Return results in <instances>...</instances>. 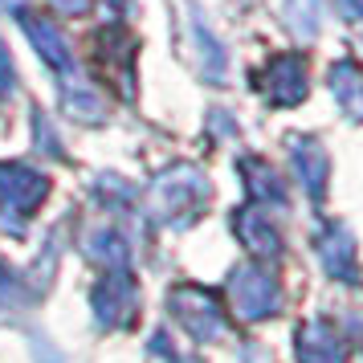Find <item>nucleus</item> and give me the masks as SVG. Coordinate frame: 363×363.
Returning <instances> with one entry per match:
<instances>
[{
	"label": "nucleus",
	"mask_w": 363,
	"mask_h": 363,
	"mask_svg": "<svg viewBox=\"0 0 363 363\" xmlns=\"http://www.w3.org/2000/svg\"><path fill=\"white\" fill-rule=\"evenodd\" d=\"M167 311H172V318H176L192 339H220V330H225V311H220V302H216L208 290H200V286H176L172 298H167Z\"/></svg>",
	"instance_id": "obj_1"
},
{
	"label": "nucleus",
	"mask_w": 363,
	"mask_h": 363,
	"mask_svg": "<svg viewBox=\"0 0 363 363\" xmlns=\"http://www.w3.org/2000/svg\"><path fill=\"white\" fill-rule=\"evenodd\" d=\"M204 196H208V184L200 180L196 172H167L155 180V200L164 208V220L172 225H188L204 213Z\"/></svg>",
	"instance_id": "obj_2"
},
{
	"label": "nucleus",
	"mask_w": 363,
	"mask_h": 363,
	"mask_svg": "<svg viewBox=\"0 0 363 363\" xmlns=\"http://www.w3.org/2000/svg\"><path fill=\"white\" fill-rule=\"evenodd\" d=\"M229 290H233V302H237V314L249 318V323H257V318H269V314L278 311V278L262 269V265H245V269H237L229 278Z\"/></svg>",
	"instance_id": "obj_3"
},
{
	"label": "nucleus",
	"mask_w": 363,
	"mask_h": 363,
	"mask_svg": "<svg viewBox=\"0 0 363 363\" xmlns=\"http://www.w3.org/2000/svg\"><path fill=\"white\" fill-rule=\"evenodd\" d=\"M94 311H99V323H106V327H131L135 323V314H139V290H135V278L123 265H115L102 278V286L94 290Z\"/></svg>",
	"instance_id": "obj_4"
},
{
	"label": "nucleus",
	"mask_w": 363,
	"mask_h": 363,
	"mask_svg": "<svg viewBox=\"0 0 363 363\" xmlns=\"http://www.w3.org/2000/svg\"><path fill=\"white\" fill-rule=\"evenodd\" d=\"M262 94L274 106H294V102L306 99V57L302 53H278L269 57V66L262 69Z\"/></svg>",
	"instance_id": "obj_5"
},
{
	"label": "nucleus",
	"mask_w": 363,
	"mask_h": 363,
	"mask_svg": "<svg viewBox=\"0 0 363 363\" xmlns=\"http://www.w3.org/2000/svg\"><path fill=\"white\" fill-rule=\"evenodd\" d=\"M50 180L25 164H0V208L9 216H29L45 200Z\"/></svg>",
	"instance_id": "obj_6"
},
{
	"label": "nucleus",
	"mask_w": 363,
	"mask_h": 363,
	"mask_svg": "<svg viewBox=\"0 0 363 363\" xmlns=\"http://www.w3.org/2000/svg\"><path fill=\"white\" fill-rule=\"evenodd\" d=\"M294 351H298V363H347L351 343H347V335L330 318H314V323L298 327Z\"/></svg>",
	"instance_id": "obj_7"
},
{
	"label": "nucleus",
	"mask_w": 363,
	"mask_h": 363,
	"mask_svg": "<svg viewBox=\"0 0 363 363\" xmlns=\"http://www.w3.org/2000/svg\"><path fill=\"white\" fill-rule=\"evenodd\" d=\"M21 29L29 33V41H33V50L50 62L57 74H69L74 69V57H69V45L66 37L57 33V25H53L50 17H41V13H29V9H21Z\"/></svg>",
	"instance_id": "obj_8"
},
{
	"label": "nucleus",
	"mask_w": 363,
	"mask_h": 363,
	"mask_svg": "<svg viewBox=\"0 0 363 363\" xmlns=\"http://www.w3.org/2000/svg\"><path fill=\"white\" fill-rule=\"evenodd\" d=\"M233 229L241 237V245L253 253V257H278L281 253V237L278 229L269 225V216L262 208H241V213L233 216Z\"/></svg>",
	"instance_id": "obj_9"
},
{
	"label": "nucleus",
	"mask_w": 363,
	"mask_h": 363,
	"mask_svg": "<svg viewBox=\"0 0 363 363\" xmlns=\"http://www.w3.org/2000/svg\"><path fill=\"white\" fill-rule=\"evenodd\" d=\"M318 253L335 278L359 281V257H355V241L347 237V229H327L318 237Z\"/></svg>",
	"instance_id": "obj_10"
},
{
	"label": "nucleus",
	"mask_w": 363,
	"mask_h": 363,
	"mask_svg": "<svg viewBox=\"0 0 363 363\" xmlns=\"http://www.w3.org/2000/svg\"><path fill=\"white\" fill-rule=\"evenodd\" d=\"M327 82H330L335 102L343 106L347 115L363 118V69L355 66V62H339V66H330Z\"/></svg>",
	"instance_id": "obj_11"
},
{
	"label": "nucleus",
	"mask_w": 363,
	"mask_h": 363,
	"mask_svg": "<svg viewBox=\"0 0 363 363\" xmlns=\"http://www.w3.org/2000/svg\"><path fill=\"white\" fill-rule=\"evenodd\" d=\"M294 164H298V176H302V184H306V192L318 200L323 192H327V176H330L327 151L318 147L314 139H302V143H294Z\"/></svg>",
	"instance_id": "obj_12"
},
{
	"label": "nucleus",
	"mask_w": 363,
	"mask_h": 363,
	"mask_svg": "<svg viewBox=\"0 0 363 363\" xmlns=\"http://www.w3.org/2000/svg\"><path fill=\"white\" fill-rule=\"evenodd\" d=\"M241 176H245L249 196L257 200V204H286V188H281V180L262 164V160H245Z\"/></svg>",
	"instance_id": "obj_13"
},
{
	"label": "nucleus",
	"mask_w": 363,
	"mask_h": 363,
	"mask_svg": "<svg viewBox=\"0 0 363 363\" xmlns=\"http://www.w3.org/2000/svg\"><path fill=\"white\" fill-rule=\"evenodd\" d=\"M66 111H69L74 118H82V123H99V118L106 115V106H102V99L94 94V90H90V86H82L78 94L69 90V94H66Z\"/></svg>",
	"instance_id": "obj_14"
},
{
	"label": "nucleus",
	"mask_w": 363,
	"mask_h": 363,
	"mask_svg": "<svg viewBox=\"0 0 363 363\" xmlns=\"http://www.w3.org/2000/svg\"><path fill=\"white\" fill-rule=\"evenodd\" d=\"M4 86H13V57H9L4 41H0V90H4Z\"/></svg>",
	"instance_id": "obj_15"
},
{
	"label": "nucleus",
	"mask_w": 363,
	"mask_h": 363,
	"mask_svg": "<svg viewBox=\"0 0 363 363\" xmlns=\"http://www.w3.org/2000/svg\"><path fill=\"white\" fill-rule=\"evenodd\" d=\"M50 4H57L62 13H86L90 9V0H50Z\"/></svg>",
	"instance_id": "obj_16"
},
{
	"label": "nucleus",
	"mask_w": 363,
	"mask_h": 363,
	"mask_svg": "<svg viewBox=\"0 0 363 363\" xmlns=\"http://www.w3.org/2000/svg\"><path fill=\"white\" fill-rule=\"evenodd\" d=\"M347 13H355V17H363V0H343Z\"/></svg>",
	"instance_id": "obj_17"
},
{
	"label": "nucleus",
	"mask_w": 363,
	"mask_h": 363,
	"mask_svg": "<svg viewBox=\"0 0 363 363\" xmlns=\"http://www.w3.org/2000/svg\"><path fill=\"white\" fill-rule=\"evenodd\" d=\"M164 363H196V359H176V351H167V359Z\"/></svg>",
	"instance_id": "obj_18"
}]
</instances>
